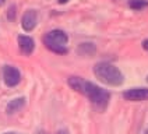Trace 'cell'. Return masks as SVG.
Masks as SVG:
<instances>
[{
	"label": "cell",
	"mask_w": 148,
	"mask_h": 134,
	"mask_svg": "<svg viewBox=\"0 0 148 134\" xmlns=\"http://www.w3.org/2000/svg\"><path fill=\"white\" fill-rule=\"evenodd\" d=\"M67 84L70 85V88L74 90L75 92H80L81 95L87 96L90 102L95 106V108L103 112L109 105L110 100V92L98 87L97 84L91 83L88 80H84L82 77H77L73 75L67 80Z\"/></svg>",
	"instance_id": "1"
},
{
	"label": "cell",
	"mask_w": 148,
	"mask_h": 134,
	"mask_svg": "<svg viewBox=\"0 0 148 134\" xmlns=\"http://www.w3.org/2000/svg\"><path fill=\"white\" fill-rule=\"evenodd\" d=\"M94 74L101 83L112 85V87H119L124 83L123 73L112 63L108 62H99L94 66Z\"/></svg>",
	"instance_id": "2"
},
{
	"label": "cell",
	"mask_w": 148,
	"mask_h": 134,
	"mask_svg": "<svg viewBox=\"0 0 148 134\" xmlns=\"http://www.w3.org/2000/svg\"><path fill=\"white\" fill-rule=\"evenodd\" d=\"M43 45L53 53L58 55H66L69 49H67V43H69V36L62 29H52L49 32L45 34L43 36Z\"/></svg>",
	"instance_id": "3"
},
{
	"label": "cell",
	"mask_w": 148,
	"mask_h": 134,
	"mask_svg": "<svg viewBox=\"0 0 148 134\" xmlns=\"http://www.w3.org/2000/svg\"><path fill=\"white\" fill-rule=\"evenodd\" d=\"M3 80L7 87H16L21 81V73L14 66H4L3 67Z\"/></svg>",
	"instance_id": "4"
},
{
	"label": "cell",
	"mask_w": 148,
	"mask_h": 134,
	"mask_svg": "<svg viewBox=\"0 0 148 134\" xmlns=\"http://www.w3.org/2000/svg\"><path fill=\"white\" fill-rule=\"evenodd\" d=\"M123 98L126 100H132V102L148 100V88H145V87H136V88L126 90L123 92Z\"/></svg>",
	"instance_id": "5"
},
{
	"label": "cell",
	"mask_w": 148,
	"mask_h": 134,
	"mask_svg": "<svg viewBox=\"0 0 148 134\" xmlns=\"http://www.w3.org/2000/svg\"><path fill=\"white\" fill-rule=\"evenodd\" d=\"M38 24V14L35 10H27L21 18V27L25 32H31Z\"/></svg>",
	"instance_id": "6"
},
{
	"label": "cell",
	"mask_w": 148,
	"mask_h": 134,
	"mask_svg": "<svg viewBox=\"0 0 148 134\" xmlns=\"http://www.w3.org/2000/svg\"><path fill=\"white\" fill-rule=\"evenodd\" d=\"M17 42H18V48H20L23 55H25V56L32 55V52L35 50V41L31 36H28V35H18Z\"/></svg>",
	"instance_id": "7"
},
{
	"label": "cell",
	"mask_w": 148,
	"mask_h": 134,
	"mask_svg": "<svg viewBox=\"0 0 148 134\" xmlns=\"http://www.w3.org/2000/svg\"><path fill=\"white\" fill-rule=\"evenodd\" d=\"M25 103H27V99H25L24 96L14 98V99H11L7 103V106H6V112H7L8 115H13V113H16V112H18V110H21V109L24 108Z\"/></svg>",
	"instance_id": "8"
},
{
	"label": "cell",
	"mask_w": 148,
	"mask_h": 134,
	"mask_svg": "<svg viewBox=\"0 0 148 134\" xmlns=\"http://www.w3.org/2000/svg\"><path fill=\"white\" fill-rule=\"evenodd\" d=\"M129 7L133 10H143L148 7V0H129Z\"/></svg>",
	"instance_id": "9"
},
{
	"label": "cell",
	"mask_w": 148,
	"mask_h": 134,
	"mask_svg": "<svg viewBox=\"0 0 148 134\" xmlns=\"http://www.w3.org/2000/svg\"><path fill=\"white\" fill-rule=\"evenodd\" d=\"M95 52V46L92 45V43H81L80 46H78V53L80 55H92Z\"/></svg>",
	"instance_id": "10"
},
{
	"label": "cell",
	"mask_w": 148,
	"mask_h": 134,
	"mask_svg": "<svg viewBox=\"0 0 148 134\" xmlns=\"http://www.w3.org/2000/svg\"><path fill=\"white\" fill-rule=\"evenodd\" d=\"M143 48H144V49L148 52V39H145V41L143 42Z\"/></svg>",
	"instance_id": "11"
},
{
	"label": "cell",
	"mask_w": 148,
	"mask_h": 134,
	"mask_svg": "<svg viewBox=\"0 0 148 134\" xmlns=\"http://www.w3.org/2000/svg\"><path fill=\"white\" fill-rule=\"evenodd\" d=\"M69 1H70V0H59V4H66Z\"/></svg>",
	"instance_id": "12"
},
{
	"label": "cell",
	"mask_w": 148,
	"mask_h": 134,
	"mask_svg": "<svg viewBox=\"0 0 148 134\" xmlns=\"http://www.w3.org/2000/svg\"><path fill=\"white\" fill-rule=\"evenodd\" d=\"M58 134H69V131L67 130H59Z\"/></svg>",
	"instance_id": "13"
},
{
	"label": "cell",
	"mask_w": 148,
	"mask_h": 134,
	"mask_svg": "<svg viewBox=\"0 0 148 134\" xmlns=\"http://www.w3.org/2000/svg\"><path fill=\"white\" fill-rule=\"evenodd\" d=\"M1 134H23V133H17V131H6V133H1Z\"/></svg>",
	"instance_id": "14"
},
{
	"label": "cell",
	"mask_w": 148,
	"mask_h": 134,
	"mask_svg": "<svg viewBox=\"0 0 148 134\" xmlns=\"http://www.w3.org/2000/svg\"><path fill=\"white\" fill-rule=\"evenodd\" d=\"M4 3H6V0H0V6H3Z\"/></svg>",
	"instance_id": "15"
},
{
	"label": "cell",
	"mask_w": 148,
	"mask_h": 134,
	"mask_svg": "<svg viewBox=\"0 0 148 134\" xmlns=\"http://www.w3.org/2000/svg\"><path fill=\"white\" fill-rule=\"evenodd\" d=\"M143 134H148V129H147V130H145V131H144V133H143Z\"/></svg>",
	"instance_id": "16"
},
{
	"label": "cell",
	"mask_w": 148,
	"mask_h": 134,
	"mask_svg": "<svg viewBox=\"0 0 148 134\" xmlns=\"http://www.w3.org/2000/svg\"><path fill=\"white\" fill-rule=\"evenodd\" d=\"M147 81H148V75H147Z\"/></svg>",
	"instance_id": "17"
}]
</instances>
